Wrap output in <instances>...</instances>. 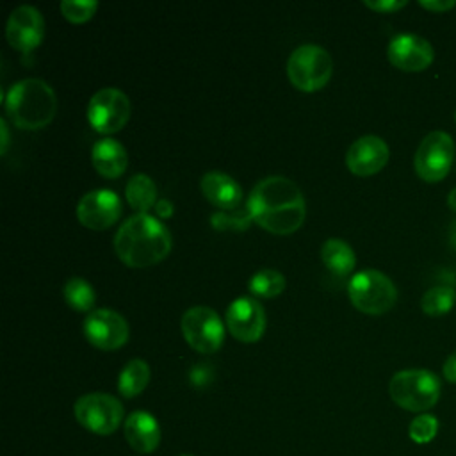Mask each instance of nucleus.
<instances>
[{"label":"nucleus","mask_w":456,"mask_h":456,"mask_svg":"<svg viewBox=\"0 0 456 456\" xmlns=\"http://www.w3.org/2000/svg\"><path fill=\"white\" fill-rule=\"evenodd\" d=\"M251 219L273 233L296 232L306 214L301 189L281 175H271L256 182L246 203Z\"/></svg>","instance_id":"1"},{"label":"nucleus","mask_w":456,"mask_h":456,"mask_svg":"<svg viewBox=\"0 0 456 456\" xmlns=\"http://www.w3.org/2000/svg\"><path fill=\"white\" fill-rule=\"evenodd\" d=\"M171 233L160 219L150 214H134L121 223L114 235L116 255L130 267H148L167 256Z\"/></svg>","instance_id":"2"},{"label":"nucleus","mask_w":456,"mask_h":456,"mask_svg":"<svg viewBox=\"0 0 456 456\" xmlns=\"http://www.w3.org/2000/svg\"><path fill=\"white\" fill-rule=\"evenodd\" d=\"M5 112L16 126L37 130L53 119L57 98L45 80L23 78L9 87L5 94Z\"/></svg>","instance_id":"3"},{"label":"nucleus","mask_w":456,"mask_h":456,"mask_svg":"<svg viewBox=\"0 0 456 456\" xmlns=\"http://www.w3.org/2000/svg\"><path fill=\"white\" fill-rule=\"evenodd\" d=\"M440 379L428 369H404L392 376L388 392L392 401L403 410L424 413L438 403Z\"/></svg>","instance_id":"4"},{"label":"nucleus","mask_w":456,"mask_h":456,"mask_svg":"<svg viewBox=\"0 0 456 456\" xmlns=\"http://www.w3.org/2000/svg\"><path fill=\"white\" fill-rule=\"evenodd\" d=\"M347 294L353 306L369 315H381L397 301L394 281L378 269H363L353 274Z\"/></svg>","instance_id":"5"},{"label":"nucleus","mask_w":456,"mask_h":456,"mask_svg":"<svg viewBox=\"0 0 456 456\" xmlns=\"http://www.w3.org/2000/svg\"><path fill=\"white\" fill-rule=\"evenodd\" d=\"M333 71L331 55L319 45L305 43L294 48L287 61V75L294 87L317 91L330 80Z\"/></svg>","instance_id":"6"},{"label":"nucleus","mask_w":456,"mask_h":456,"mask_svg":"<svg viewBox=\"0 0 456 456\" xmlns=\"http://www.w3.org/2000/svg\"><path fill=\"white\" fill-rule=\"evenodd\" d=\"M73 411L82 428L102 436L114 433L125 417L121 401L105 392H91L80 395L75 401Z\"/></svg>","instance_id":"7"},{"label":"nucleus","mask_w":456,"mask_h":456,"mask_svg":"<svg viewBox=\"0 0 456 456\" xmlns=\"http://www.w3.org/2000/svg\"><path fill=\"white\" fill-rule=\"evenodd\" d=\"M185 342L205 354L216 353L224 340V324L216 310L208 306H191L180 321Z\"/></svg>","instance_id":"8"},{"label":"nucleus","mask_w":456,"mask_h":456,"mask_svg":"<svg viewBox=\"0 0 456 456\" xmlns=\"http://www.w3.org/2000/svg\"><path fill=\"white\" fill-rule=\"evenodd\" d=\"M454 157V142L442 130L429 132L419 144L413 159L415 173L424 182H440L447 176Z\"/></svg>","instance_id":"9"},{"label":"nucleus","mask_w":456,"mask_h":456,"mask_svg":"<svg viewBox=\"0 0 456 456\" xmlns=\"http://www.w3.org/2000/svg\"><path fill=\"white\" fill-rule=\"evenodd\" d=\"M130 118V100L116 87L98 89L87 103V119L100 134H112L125 126Z\"/></svg>","instance_id":"10"},{"label":"nucleus","mask_w":456,"mask_h":456,"mask_svg":"<svg viewBox=\"0 0 456 456\" xmlns=\"http://www.w3.org/2000/svg\"><path fill=\"white\" fill-rule=\"evenodd\" d=\"M84 335L98 349H118L130 335L125 317L110 308H96L84 319Z\"/></svg>","instance_id":"11"},{"label":"nucleus","mask_w":456,"mask_h":456,"mask_svg":"<svg viewBox=\"0 0 456 456\" xmlns=\"http://www.w3.org/2000/svg\"><path fill=\"white\" fill-rule=\"evenodd\" d=\"M226 328L240 342H256L265 330V312L258 299L240 296L226 308Z\"/></svg>","instance_id":"12"},{"label":"nucleus","mask_w":456,"mask_h":456,"mask_svg":"<svg viewBox=\"0 0 456 456\" xmlns=\"http://www.w3.org/2000/svg\"><path fill=\"white\" fill-rule=\"evenodd\" d=\"M121 200L110 189H94L86 192L77 205L78 221L91 230H103L114 224L121 216Z\"/></svg>","instance_id":"13"},{"label":"nucleus","mask_w":456,"mask_h":456,"mask_svg":"<svg viewBox=\"0 0 456 456\" xmlns=\"http://www.w3.org/2000/svg\"><path fill=\"white\" fill-rule=\"evenodd\" d=\"M387 55L388 61L403 71H422L435 59L431 43L417 34H399L392 37Z\"/></svg>","instance_id":"14"},{"label":"nucleus","mask_w":456,"mask_h":456,"mask_svg":"<svg viewBox=\"0 0 456 456\" xmlns=\"http://www.w3.org/2000/svg\"><path fill=\"white\" fill-rule=\"evenodd\" d=\"M45 34V20L41 12L34 5H20L16 7L5 27L7 41L20 52L34 50Z\"/></svg>","instance_id":"15"},{"label":"nucleus","mask_w":456,"mask_h":456,"mask_svg":"<svg viewBox=\"0 0 456 456\" xmlns=\"http://www.w3.org/2000/svg\"><path fill=\"white\" fill-rule=\"evenodd\" d=\"M388 146L378 135L358 137L346 153V164L351 173L369 176L378 173L388 162Z\"/></svg>","instance_id":"16"},{"label":"nucleus","mask_w":456,"mask_h":456,"mask_svg":"<svg viewBox=\"0 0 456 456\" xmlns=\"http://www.w3.org/2000/svg\"><path fill=\"white\" fill-rule=\"evenodd\" d=\"M123 433L128 445L139 454H150L160 444V426L157 419L142 410L132 411L125 419Z\"/></svg>","instance_id":"17"},{"label":"nucleus","mask_w":456,"mask_h":456,"mask_svg":"<svg viewBox=\"0 0 456 456\" xmlns=\"http://www.w3.org/2000/svg\"><path fill=\"white\" fill-rule=\"evenodd\" d=\"M203 196L219 208H233L242 200L240 185L223 171H207L200 180Z\"/></svg>","instance_id":"18"},{"label":"nucleus","mask_w":456,"mask_h":456,"mask_svg":"<svg viewBox=\"0 0 456 456\" xmlns=\"http://www.w3.org/2000/svg\"><path fill=\"white\" fill-rule=\"evenodd\" d=\"M93 166L105 178H116L123 175L128 164V155L125 146L112 137H103L94 142L91 150Z\"/></svg>","instance_id":"19"},{"label":"nucleus","mask_w":456,"mask_h":456,"mask_svg":"<svg viewBox=\"0 0 456 456\" xmlns=\"http://www.w3.org/2000/svg\"><path fill=\"white\" fill-rule=\"evenodd\" d=\"M125 194H126L128 205L137 214H148V210L157 205L155 182L144 173H135L128 178Z\"/></svg>","instance_id":"20"},{"label":"nucleus","mask_w":456,"mask_h":456,"mask_svg":"<svg viewBox=\"0 0 456 456\" xmlns=\"http://www.w3.org/2000/svg\"><path fill=\"white\" fill-rule=\"evenodd\" d=\"M321 258L324 265L338 276H346L353 271L356 256L353 248L342 239H328L321 248Z\"/></svg>","instance_id":"21"},{"label":"nucleus","mask_w":456,"mask_h":456,"mask_svg":"<svg viewBox=\"0 0 456 456\" xmlns=\"http://www.w3.org/2000/svg\"><path fill=\"white\" fill-rule=\"evenodd\" d=\"M150 381V367L142 358H134L125 363L118 378V390L123 397L139 395Z\"/></svg>","instance_id":"22"},{"label":"nucleus","mask_w":456,"mask_h":456,"mask_svg":"<svg viewBox=\"0 0 456 456\" xmlns=\"http://www.w3.org/2000/svg\"><path fill=\"white\" fill-rule=\"evenodd\" d=\"M64 299L69 306H73L78 312H93L94 301H96V292L93 289V285L80 278V276H73L68 278L64 283Z\"/></svg>","instance_id":"23"},{"label":"nucleus","mask_w":456,"mask_h":456,"mask_svg":"<svg viewBox=\"0 0 456 456\" xmlns=\"http://www.w3.org/2000/svg\"><path fill=\"white\" fill-rule=\"evenodd\" d=\"M456 303V292L451 285H436L424 292L420 299V308L426 315L440 317L451 312Z\"/></svg>","instance_id":"24"},{"label":"nucleus","mask_w":456,"mask_h":456,"mask_svg":"<svg viewBox=\"0 0 456 456\" xmlns=\"http://www.w3.org/2000/svg\"><path fill=\"white\" fill-rule=\"evenodd\" d=\"M285 276L276 271L264 267L249 278V290L258 297H274L285 289Z\"/></svg>","instance_id":"25"},{"label":"nucleus","mask_w":456,"mask_h":456,"mask_svg":"<svg viewBox=\"0 0 456 456\" xmlns=\"http://www.w3.org/2000/svg\"><path fill=\"white\" fill-rule=\"evenodd\" d=\"M438 433V419L431 413H419L408 426V435L415 444H428Z\"/></svg>","instance_id":"26"},{"label":"nucleus","mask_w":456,"mask_h":456,"mask_svg":"<svg viewBox=\"0 0 456 456\" xmlns=\"http://www.w3.org/2000/svg\"><path fill=\"white\" fill-rule=\"evenodd\" d=\"M98 7V2L94 0H62L61 2V11L62 14L73 21V23H82L89 20Z\"/></svg>","instance_id":"27"},{"label":"nucleus","mask_w":456,"mask_h":456,"mask_svg":"<svg viewBox=\"0 0 456 456\" xmlns=\"http://www.w3.org/2000/svg\"><path fill=\"white\" fill-rule=\"evenodd\" d=\"M369 9L378 12H394L406 5V0H365L363 2Z\"/></svg>","instance_id":"28"},{"label":"nucleus","mask_w":456,"mask_h":456,"mask_svg":"<svg viewBox=\"0 0 456 456\" xmlns=\"http://www.w3.org/2000/svg\"><path fill=\"white\" fill-rule=\"evenodd\" d=\"M419 5H422L424 9H429V11H435V12H444V11H449L456 5V0H420Z\"/></svg>","instance_id":"29"},{"label":"nucleus","mask_w":456,"mask_h":456,"mask_svg":"<svg viewBox=\"0 0 456 456\" xmlns=\"http://www.w3.org/2000/svg\"><path fill=\"white\" fill-rule=\"evenodd\" d=\"M444 378L451 383H456V353L449 354L447 360L444 362Z\"/></svg>","instance_id":"30"},{"label":"nucleus","mask_w":456,"mask_h":456,"mask_svg":"<svg viewBox=\"0 0 456 456\" xmlns=\"http://www.w3.org/2000/svg\"><path fill=\"white\" fill-rule=\"evenodd\" d=\"M155 212L159 217H169L173 214V205L167 200H159L155 205Z\"/></svg>","instance_id":"31"},{"label":"nucleus","mask_w":456,"mask_h":456,"mask_svg":"<svg viewBox=\"0 0 456 456\" xmlns=\"http://www.w3.org/2000/svg\"><path fill=\"white\" fill-rule=\"evenodd\" d=\"M0 134H2L0 151H2V153H5V151H7V146H9V128H7V123H5V119H4V118L0 119Z\"/></svg>","instance_id":"32"},{"label":"nucleus","mask_w":456,"mask_h":456,"mask_svg":"<svg viewBox=\"0 0 456 456\" xmlns=\"http://www.w3.org/2000/svg\"><path fill=\"white\" fill-rule=\"evenodd\" d=\"M447 205L456 212V187L447 194Z\"/></svg>","instance_id":"33"},{"label":"nucleus","mask_w":456,"mask_h":456,"mask_svg":"<svg viewBox=\"0 0 456 456\" xmlns=\"http://www.w3.org/2000/svg\"><path fill=\"white\" fill-rule=\"evenodd\" d=\"M449 237H451V244H452V248L456 249V221L451 224V233H449Z\"/></svg>","instance_id":"34"},{"label":"nucleus","mask_w":456,"mask_h":456,"mask_svg":"<svg viewBox=\"0 0 456 456\" xmlns=\"http://www.w3.org/2000/svg\"><path fill=\"white\" fill-rule=\"evenodd\" d=\"M182 456H191V454H182Z\"/></svg>","instance_id":"35"},{"label":"nucleus","mask_w":456,"mask_h":456,"mask_svg":"<svg viewBox=\"0 0 456 456\" xmlns=\"http://www.w3.org/2000/svg\"><path fill=\"white\" fill-rule=\"evenodd\" d=\"M454 121H456V114H454Z\"/></svg>","instance_id":"36"}]
</instances>
